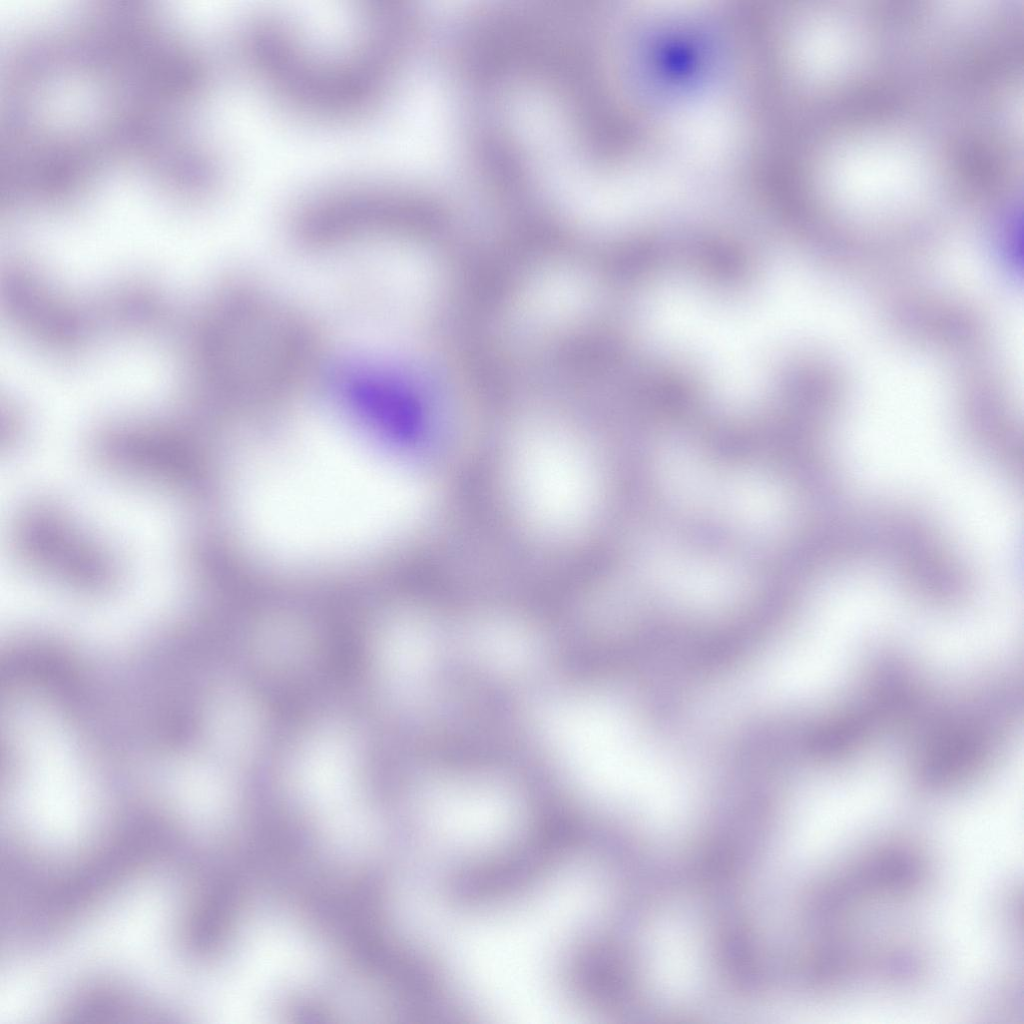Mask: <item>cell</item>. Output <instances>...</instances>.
Listing matches in <instances>:
<instances>
[{"label":"cell","instance_id":"4","mask_svg":"<svg viewBox=\"0 0 1024 1024\" xmlns=\"http://www.w3.org/2000/svg\"><path fill=\"white\" fill-rule=\"evenodd\" d=\"M16 548L40 574L80 588L110 582L113 567L103 550L61 513L47 507L27 511L16 528Z\"/></svg>","mask_w":1024,"mask_h":1024},{"label":"cell","instance_id":"5","mask_svg":"<svg viewBox=\"0 0 1024 1024\" xmlns=\"http://www.w3.org/2000/svg\"><path fill=\"white\" fill-rule=\"evenodd\" d=\"M166 432L141 430L114 435L104 444V453L122 471L188 489L195 477L188 441Z\"/></svg>","mask_w":1024,"mask_h":1024},{"label":"cell","instance_id":"6","mask_svg":"<svg viewBox=\"0 0 1024 1024\" xmlns=\"http://www.w3.org/2000/svg\"><path fill=\"white\" fill-rule=\"evenodd\" d=\"M62 1015L78 1022H128L159 1012L126 986L104 980L74 991L65 1001Z\"/></svg>","mask_w":1024,"mask_h":1024},{"label":"cell","instance_id":"2","mask_svg":"<svg viewBox=\"0 0 1024 1024\" xmlns=\"http://www.w3.org/2000/svg\"><path fill=\"white\" fill-rule=\"evenodd\" d=\"M400 8L380 1L369 9L355 49L325 60L309 54L282 24L261 21L248 31L253 66L277 94L312 113L345 116L373 105L388 85L404 36Z\"/></svg>","mask_w":1024,"mask_h":1024},{"label":"cell","instance_id":"1","mask_svg":"<svg viewBox=\"0 0 1024 1024\" xmlns=\"http://www.w3.org/2000/svg\"><path fill=\"white\" fill-rule=\"evenodd\" d=\"M248 463V527L269 551L295 558L353 552L401 529L414 485L366 444L302 436Z\"/></svg>","mask_w":1024,"mask_h":1024},{"label":"cell","instance_id":"8","mask_svg":"<svg viewBox=\"0 0 1024 1024\" xmlns=\"http://www.w3.org/2000/svg\"><path fill=\"white\" fill-rule=\"evenodd\" d=\"M300 640L291 630L272 627L260 638V650L270 660H289L299 650Z\"/></svg>","mask_w":1024,"mask_h":1024},{"label":"cell","instance_id":"7","mask_svg":"<svg viewBox=\"0 0 1024 1024\" xmlns=\"http://www.w3.org/2000/svg\"><path fill=\"white\" fill-rule=\"evenodd\" d=\"M351 745L346 733L328 728L309 741L293 772L302 786L334 788L344 783L351 770Z\"/></svg>","mask_w":1024,"mask_h":1024},{"label":"cell","instance_id":"3","mask_svg":"<svg viewBox=\"0 0 1024 1024\" xmlns=\"http://www.w3.org/2000/svg\"><path fill=\"white\" fill-rule=\"evenodd\" d=\"M148 859L144 839L129 827L105 836L61 871L27 867L18 886L23 889L24 910L37 920L68 919L93 905Z\"/></svg>","mask_w":1024,"mask_h":1024}]
</instances>
